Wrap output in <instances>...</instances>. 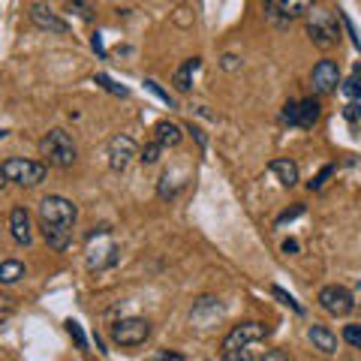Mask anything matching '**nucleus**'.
Wrapping results in <instances>:
<instances>
[{"instance_id":"1","label":"nucleus","mask_w":361,"mask_h":361,"mask_svg":"<svg viewBox=\"0 0 361 361\" xmlns=\"http://www.w3.org/2000/svg\"><path fill=\"white\" fill-rule=\"evenodd\" d=\"M307 37L316 49H334L341 42V30H337V18L329 9H313L307 13Z\"/></svg>"},{"instance_id":"2","label":"nucleus","mask_w":361,"mask_h":361,"mask_svg":"<svg viewBox=\"0 0 361 361\" xmlns=\"http://www.w3.org/2000/svg\"><path fill=\"white\" fill-rule=\"evenodd\" d=\"M39 151H42L45 160H49L51 166H58V169H70L78 160L75 142L70 139V133H63V130H51L39 142Z\"/></svg>"},{"instance_id":"3","label":"nucleus","mask_w":361,"mask_h":361,"mask_svg":"<svg viewBox=\"0 0 361 361\" xmlns=\"http://www.w3.org/2000/svg\"><path fill=\"white\" fill-rule=\"evenodd\" d=\"M0 169H4L6 180H13L18 187H39L45 180V166L33 163V160H18V157H13V160H6Z\"/></svg>"},{"instance_id":"4","label":"nucleus","mask_w":361,"mask_h":361,"mask_svg":"<svg viewBox=\"0 0 361 361\" xmlns=\"http://www.w3.org/2000/svg\"><path fill=\"white\" fill-rule=\"evenodd\" d=\"M151 337V322L139 319V316H130V319H118L111 325V341L118 346H142Z\"/></svg>"},{"instance_id":"5","label":"nucleus","mask_w":361,"mask_h":361,"mask_svg":"<svg viewBox=\"0 0 361 361\" xmlns=\"http://www.w3.org/2000/svg\"><path fill=\"white\" fill-rule=\"evenodd\" d=\"M78 217V208L63 196H45L39 202V223H54V226H70Z\"/></svg>"},{"instance_id":"6","label":"nucleus","mask_w":361,"mask_h":361,"mask_svg":"<svg viewBox=\"0 0 361 361\" xmlns=\"http://www.w3.org/2000/svg\"><path fill=\"white\" fill-rule=\"evenodd\" d=\"M319 304H322V310L331 313V316H346V313H353V307H355L353 292H349L346 286H337V283L319 289Z\"/></svg>"},{"instance_id":"7","label":"nucleus","mask_w":361,"mask_h":361,"mask_svg":"<svg viewBox=\"0 0 361 361\" xmlns=\"http://www.w3.org/2000/svg\"><path fill=\"white\" fill-rule=\"evenodd\" d=\"M265 334H268V329L262 322H241L223 337V353L226 349H244V346H250L256 341H262Z\"/></svg>"},{"instance_id":"8","label":"nucleus","mask_w":361,"mask_h":361,"mask_svg":"<svg viewBox=\"0 0 361 361\" xmlns=\"http://www.w3.org/2000/svg\"><path fill=\"white\" fill-rule=\"evenodd\" d=\"M133 160H139V148H135V142L130 135H115V139L109 142V166L115 169V172H123Z\"/></svg>"},{"instance_id":"9","label":"nucleus","mask_w":361,"mask_h":361,"mask_svg":"<svg viewBox=\"0 0 361 361\" xmlns=\"http://www.w3.org/2000/svg\"><path fill=\"white\" fill-rule=\"evenodd\" d=\"M341 85V66L334 61H319L313 66V90L316 94H334Z\"/></svg>"},{"instance_id":"10","label":"nucleus","mask_w":361,"mask_h":361,"mask_svg":"<svg viewBox=\"0 0 361 361\" xmlns=\"http://www.w3.org/2000/svg\"><path fill=\"white\" fill-rule=\"evenodd\" d=\"M30 21L39 30H49V33H66V30H70V25H66L58 13H51L45 4H33L30 6Z\"/></svg>"},{"instance_id":"11","label":"nucleus","mask_w":361,"mask_h":361,"mask_svg":"<svg viewBox=\"0 0 361 361\" xmlns=\"http://www.w3.org/2000/svg\"><path fill=\"white\" fill-rule=\"evenodd\" d=\"M9 232H13V238H16L18 244H25V247L33 241L27 208H13V214H9Z\"/></svg>"},{"instance_id":"12","label":"nucleus","mask_w":361,"mask_h":361,"mask_svg":"<svg viewBox=\"0 0 361 361\" xmlns=\"http://www.w3.org/2000/svg\"><path fill=\"white\" fill-rule=\"evenodd\" d=\"M42 235H45V244L51 250H66L73 244V229L70 226H54V223H42Z\"/></svg>"},{"instance_id":"13","label":"nucleus","mask_w":361,"mask_h":361,"mask_svg":"<svg viewBox=\"0 0 361 361\" xmlns=\"http://www.w3.org/2000/svg\"><path fill=\"white\" fill-rule=\"evenodd\" d=\"M307 337L313 341V346L319 349V353H325V355H334L337 353V337H334V331L325 329V325H310Z\"/></svg>"},{"instance_id":"14","label":"nucleus","mask_w":361,"mask_h":361,"mask_svg":"<svg viewBox=\"0 0 361 361\" xmlns=\"http://www.w3.org/2000/svg\"><path fill=\"white\" fill-rule=\"evenodd\" d=\"M154 135H157V142H160L163 148H178L180 139H184L180 127H178V123H172V121H160V123H157Z\"/></svg>"},{"instance_id":"15","label":"nucleus","mask_w":361,"mask_h":361,"mask_svg":"<svg viewBox=\"0 0 361 361\" xmlns=\"http://www.w3.org/2000/svg\"><path fill=\"white\" fill-rule=\"evenodd\" d=\"M268 169L277 175V180H280L283 187H295V184H298V166L292 163V160H271Z\"/></svg>"},{"instance_id":"16","label":"nucleus","mask_w":361,"mask_h":361,"mask_svg":"<svg viewBox=\"0 0 361 361\" xmlns=\"http://www.w3.org/2000/svg\"><path fill=\"white\" fill-rule=\"evenodd\" d=\"M319 115H322V106L316 103V99H301V103H298V121H295V127L310 130L313 123L319 121Z\"/></svg>"},{"instance_id":"17","label":"nucleus","mask_w":361,"mask_h":361,"mask_svg":"<svg viewBox=\"0 0 361 361\" xmlns=\"http://www.w3.org/2000/svg\"><path fill=\"white\" fill-rule=\"evenodd\" d=\"M313 4L316 0H277V9H280V16H283L286 21H292V18L307 16L313 9Z\"/></svg>"},{"instance_id":"18","label":"nucleus","mask_w":361,"mask_h":361,"mask_svg":"<svg viewBox=\"0 0 361 361\" xmlns=\"http://www.w3.org/2000/svg\"><path fill=\"white\" fill-rule=\"evenodd\" d=\"M202 66V61L199 58H190V61H184V66L175 73V87L180 90V94H187L190 87H193V73Z\"/></svg>"},{"instance_id":"19","label":"nucleus","mask_w":361,"mask_h":361,"mask_svg":"<svg viewBox=\"0 0 361 361\" xmlns=\"http://www.w3.org/2000/svg\"><path fill=\"white\" fill-rule=\"evenodd\" d=\"M25 277V265L18 262V259H4L0 262V283H18V280Z\"/></svg>"},{"instance_id":"20","label":"nucleus","mask_w":361,"mask_h":361,"mask_svg":"<svg viewBox=\"0 0 361 361\" xmlns=\"http://www.w3.org/2000/svg\"><path fill=\"white\" fill-rule=\"evenodd\" d=\"M160 154H163V145H160V142H157V139H154L151 145H145V148L139 151V160H142L145 166H154L157 160H160Z\"/></svg>"},{"instance_id":"21","label":"nucleus","mask_w":361,"mask_h":361,"mask_svg":"<svg viewBox=\"0 0 361 361\" xmlns=\"http://www.w3.org/2000/svg\"><path fill=\"white\" fill-rule=\"evenodd\" d=\"M343 94L349 97V99H358L361 97V63L355 66V73H353V78L343 85Z\"/></svg>"},{"instance_id":"22","label":"nucleus","mask_w":361,"mask_h":361,"mask_svg":"<svg viewBox=\"0 0 361 361\" xmlns=\"http://www.w3.org/2000/svg\"><path fill=\"white\" fill-rule=\"evenodd\" d=\"M94 82H97L99 87H106L109 94H118V97H127V94H130L127 87H121V85H115V82H111V78H109L106 73H97V78H94Z\"/></svg>"},{"instance_id":"23","label":"nucleus","mask_w":361,"mask_h":361,"mask_svg":"<svg viewBox=\"0 0 361 361\" xmlns=\"http://www.w3.org/2000/svg\"><path fill=\"white\" fill-rule=\"evenodd\" d=\"M66 6H70V13H75L78 18H85V21L94 18V6H90L87 0H70V4H66Z\"/></svg>"},{"instance_id":"24","label":"nucleus","mask_w":361,"mask_h":361,"mask_svg":"<svg viewBox=\"0 0 361 361\" xmlns=\"http://www.w3.org/2000/svg\"><path fill=\"white\" fill-rule=\"evenodd\" d=\"M271 295H274V298H280V301H283V304H286V307H292V310H295V313H304V310H301V304H298L295 298H292V295H289V292H286V289H280V286H271Z\"/></svg>"},{"instance_id":"25","label":"nucleus","mask_w":361,"mask_h":361,"mask_svg":"<svg viewBox=\"0 0 361 361\" xmlns=\"http://www.w3.org/2000/svg\"><path fill=\"white\" fill-rule=\"evenodd\" d=\"M265 13H268V18L274 21L277 27H286V25H289V21H286L283 16H280V9H277V0H265Z\"/></svg>"},{"instance_id":"26","label":"nucleus","mask_w":361,"mask_h":361,"mask_svg":"<svg viewBox=\"0 0 361 361\" xmlns=\"http://www.w3.org/2000/svg\"><path fill=\"white\" fill-rule=\"evenodd\" d=\"M343 341H346L349 346L361 349V325H346V329H343Z\"/></svg>"},{"instance_id":"27","label":"nucleus","mask_w":361,"mask_h":361,"mask_svg":"<svg viewBox=\"0 0 361 361\" xmlns=\"http://www.w3.org/2000/svg\"><path fill=\"white\" fill-rule=\"evenodd\" d=\"M220 361H253V355H250V349H226L223 353V358Z\"/></svg>"},{"instance_id":"28","label":"nucleus","mask_w":361,"mask_h":361,"mask_svg":"<svg viewBox=\"0 0 361 361\" xmlns=\"http://www.w3.org/2000/svg\"><path fill=\"white\" fill-rule=\"evenodd\" d=\"M66 331L73 334V341L78 343V349H87V341H85V331H82V325L70 319V322H66Z\"/></svg>"},{"instance_id":"29","label":"nucleus","mask_w":361,"mask_h":361,"mask_svg":"<svg viewBox=\"0 0 361 361\" xmlns=\"http://www.w3.org/2000/svg\"><path fill=\"white\" fill-rule=\"evenodd\" d=\"M331 175H334V166H325L322 172H319V175H316V178L310 180V190H322V187H325V180H329Z\"/></svg>"},{"instance_id":"30","label":"nucleus","mask_w":361,"mask_h":361,"mask_svg":"<svg viewBox=\"0 0 361 361\" xmlns=\"http://www.w3.org/2000/svg\"><path fill=\"white\" fill-rule=\"evenodd\" d=\"M283 121L295 127V121H298V103H295V99H289V103L283 106Z\"/></svg>"},{"instance_id":"31","label":"nucleus","mask_w":361,"mask_h":361,"mask_svg":"<svg viewBox=\"0 0 361 361\" xmlns=\"http://www.w3.org/2000/svg\"><path fill=\"white\" fill-rule=\"evenodd\" d=\"M13 310H16V301L9 298V295H0V319H6Z\"/></svg>"},{"instance_id":"32","label":"nucleus","mask_w":361,"mask_h":361,"mask_svg":"<svg viewBox=\"0 0 361 361\" xmlns=\"http://www.w3.org/2000/svg\"><path fill=\"white\" fill-rule=\"evenodd\" d=\"M343 115H346L349 123H358V118H361V106H358V103H349V106L343 109Z\"/></svg>"},{"instance_id":"33","label":"nucleus","mask_w":361,"mask_h":361,"mask_svg":"<svg viewBox=\"0 0 361 361\" xmlns=\"http://www.w3.org/2000/svg\"><path fill=\"white\" fill-rule=\"evenodd\" d=\"M301 214H304V205H295V208H289V211H283V214H280V217H277V223L295 220V217H301Z\"/></svg>"},{"instance_id":"34","label":"nucleus","mask_w":361,"mask_h":361,"mask_svg":"<svg viewBox=\"0 0 361 361\" xmlns=\"http://www.w3.org/2000/svg\"><path fill=\"white\" fill-rule=\"evenodd\" d=\"M145 85H148V90H154V94H157V97H160V99H163V103H169V106H172V97H169V94H166V90H163L160 85H157V82H151V78H148V82H145Z\"/></svg>"},{"instance_id":"35","label":"nucleus","mask_w":361,"mask_h":361,"mask_svg":"<svg viewBox=\"0 0 361 361\" xmlns=\"http://www.w3.org/2000/svg\"><path fill=\"white\" fill-rule=\"evenodd\" d=\"M262 361H289V355L283 353V349H268V353L262 355Z\"/></svg>"},{"instance_id":"36","label":"nucleus","mask_w":361,"mask_h":361,"mask_svg":"<svg viewBox=\"0 0 361 361\" xmlns=\"http://www.w3.org/2000/svg\"><path fill=\"white\" fill-rule=\"evenodd\" d=\"M283 253H286V256H295V253H298V241H295V238L283 241Z\"/></svg>"},{"instance_id":"37","label":"nucleus","mask_w":361,"mask_h":361,"mask_svg":"<svg viewBox=\"0 0 361 361\" xmlns=\"http://www.w3.org/2000/svg\"><path fill=\"white\" fill-rule=\"evenodd\" d=\"M154 361H184V355L180 353H163V355H157Z\"/></svg>"},{"instance_id":"38","label":"nucleus","mask_w":361,"mask_h":361,"mask_svg":"<svg viewBox=\"0 0 361 361\" xmlns=\"http://www.w3.org/2000/svg\"><path fill=\"white\" fill-rule=\"evenodd\" d=\"M90 45H94V51L106 54V49H103V37H99V33H94V39H90Z\"/></svg>"},{"instance_id":"39","label":"nucleus","mask_w":361,"mask_h":361,"mask_svg":"<svg viewBox=\"0 0 361 361\" xmlns=\"http://www.w3.org/2000/svg\"><path fill=\"white\" fill-rule=\"evenodd\" d=\"M223 66H226V70H235V66H238V58H235V54H226V58H223Z\"/></svg>"},{"instance_id":"40","label":"nucleus","mask_w":361,"mask_h":361,"mask_svg":"<svg viewBox=\"0 0 361 361\" xmlns=\"http://www.w3.org/2000/svg\"><path fill=\"white\" fill-rule=\"evenodd\" d=\"M0 187H6V175H4V169H0Z\"/></svg>"}]
</instances>
